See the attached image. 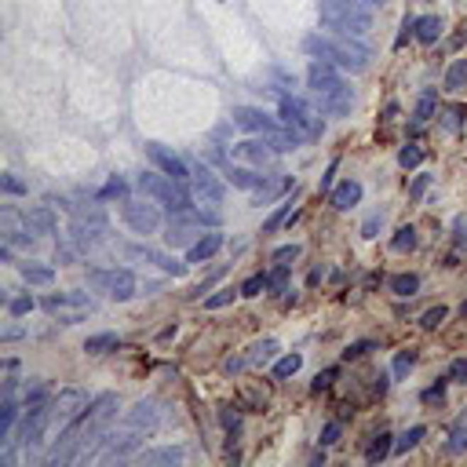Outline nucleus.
<instances>
[{"label": "nucleus", "mask_w": 467, "mask_h": 467, "mask_svg": "<svg viewBox=\"0 0 467 467\" xmlns=\"http://www.w3.org/2000/svg\"><path fill=\"white\" fill-rule=\"evenodd\" d=\"M40 307L48 310L51 318H59L62 325H77V322H84L95 310V300L84 296V292H51V296L40 300Z\"/></svg>", "instance_id": "obj_5"}, {"label": "nucleus", "mask_w": 467, "mask_h": 467, "mask_svg": "<svg viewBox=\"0 0 467 467\" xmlns=\"http://www.w3.org/2000/svg\"><path fill=\"white\" fill-rule=\"evenodd\" d=\"M395 449V442H391V434H387V431H380V434H373V442H369V449H366V460L369 463H380L387 453H391Z\"/></svg>", "instance_id": "obj_28"}, {"label": "nucleus", "mask_w": 467, "mask_h": 467, "mask_svg": "<svg viewBox=\"0 0 467 467\" xmlns=\"http://www.w3.org/2000/svg\"><path fill=\"white\" fill-rule=\"evenodd\" d=\"M446 318H449V310H446V307H431V310H424L420 325H424V329H438V325H442Z\"/></svg>", "instance_id": "obj_41"}, {"label": "nucleus", "mask_w": 467, "mask_h": 467, "mask_svg": "<svg viewBox=\"0 0 467 467\" xmlns=\"http://www.w3.org/2000/svg\"><path fill=\"white\" fill-rule=\"evenodd\" d=\"M132 256H146L150 263H158L165 274H175V278H183L190 263H183V259H175V256H165V252H150V248H132Z\"/></svg>", "instance_id": "obj_22"}, {"label": "nucleus", "mask_w": 467, "mask_h": 467, "mask_svg": "<svg viewBox=\"0 0 467 467\" xmlns=\"http://www.w3.org/2000/svg\"><path fill=\"white\" fill-rule=\"evenodd\" d=\"M303 51L307 55H314V59H329V62H336L340 70H351V73H361L369 66V48L361 40H354V37L310 33V37H303Z\"/></svg>", "instance_id": "obj_1"}, {"label": "nucleus", "mask_w": 467, "mask_h": 467, "mask_svg": "<svg viewBox=\"0 0 467 467\" xmlns=\"http://www.w3.org/2000/svg\"><path fill=\"white\" fill-rule=\"evenodd\" d=\"M289 212H292V204H278V209H274V212L267 216V223H263V230H267V234H270V230H278V226L285 223V216H289Z\"/></svg>", "instance_id": "obj_46"}, {"label": "nucleus", "mask_w": 467, "mask_h": 467, "mask_svg": "<svg viewBox=\"0 0 467 467\" xmlns=\"http://www.w3.org/2000/svg\"><path fill=\"white\" fill-rule=\"evenodd\" d=\"M285 285H289V267L274 263V270L267 274V289H270V292H285Z\"/></svg>", "instance_id": "obj_37"}, {"label": "nucleus", "mask_w": 467, "mask_h": 467, "mask_svg": "<svg viewBox=\"0 0 467 467\" xmlns=\"http://www.w3.org/2000/svg\"><path fill=\"white\" fill-rule=\"evenodd\" d=\"M263 139L270 143V150H274V153H292V150H296L300 143H307V139H303L300 132H292L289 124H281L278 132H270V136H263Z\"/></svg>", "instance_id": "obj_23"}, {"label": "nucleus", "mask_w": 467, "mask_h": 467, "mask_svg": "<svg viewBox=\"0 0 467 467\" xmlns=\"http://www.w3.org/2000/svg\"><path fill=\"white\" fill-rule=\"evenodd\" d=\"M0 336H4V340H18V336H22V329H18V325H8V329L0 332Z\"/></svg>", "instance_id": "obj_60"}, {"label": "nucleus", "mask_w": 467, "mask_h": 467, "mask_svg": "<svg viewBox=\"0 0 467 467\" xmlns=\"http://www.w3.org/2000/svg\"><path fill=\"white\" fill-rule=\"evenodd\" d=\"M183 460H187V453L179 449V446H161V449L139 453V463H146V467H158V463H183Z\"/></svg>", "instance_id": "obj_24"}, {"label": "nucleus", "mask_w": 467, "mask_h": 467, "mask_svg": "<svg viewBox=\"0 0 467 467\" xmlns=\"http://www.w3.org/2000/svg\"><path fill=\"white\" fill-rule=\"evenodd\" d=\"M420 161H424V150H420L417 143L402 146V153H398V165H402V168H417Z\"/></svg>", "instance_id": "obj_38"}, {"label": "nucleus", "mask_w": 467, "mask_h": 467, "mask_svg": "<svg viewBox=\"0 0 467 467\" xmlns=\"http://www.w3.org/2000/svg\"><path fill=\"white\" fill-rule=\"evenodd\" d=\"M0 187H4V194H11V197L26 194V183H22L15 172H4V175H0Z\"/></svg>", "instance_id": "obj_42"}, {"label": "nucleus", "mask_w": 467, "mask_h": 467, "mask_svg": "<svg viewBox=\"0 0 467 467\" xmlns=\"http://www.w3.org/2000/svg\"><path fill=\"white\" fill-rule=\"evenodd\" d=\"M219 424H223L230 434H238V427H241V417H238V412H234L230 405H223V409H219Z\"/></svg>", "instance_id": "obj_47"}, {"label": "nucleus", "mask_w": 467, "mask_h": 467, "mask_svg": "<svg viewBox=\"0 0 467 467\" xmlns=\"http://www.w3.org/2000/svg\"><path fill=\"white\" fill-rule=\"evenodd\" d=\"M434 110H438V92L434 88H427L420 99H417V121L424 124V121H431L434 117Z\"/></svg>", "instance_id": "obj_32"}, {"label": "nucleus", "mask_w": 467, "mask_h": 467, "mask_svg": "<svg viewBox=\"0 0 467 467\" xmlns=\"http://www.w3.org/2000/svg\"><path fill=\"white\" fill-rule=\"evenodd\" d=\"M449 380H460V383H467V358H456L453 366H449Z\"/></svg>", "instance_id": "obj_55"}, {"label": "nucleus", "mask_w": 467, "mask_h": 467, "mask_svg": "<svg viewBox=\"0 0 467 467\" xmlns=\"http://www.w3.org/2000/svg\"><path fill=\"white\" fill-rule=\"evenodd\" d=\"M442 395H446V380H438L434 387H427V391H424V402H438Z\"/></svg>", "instance_id": "obj_58"}, {"label": "nucleus", "mask_w": 467, "mask_h": 467, "mask_svg": "<svg viewBox=\"0 0 467 467\" xmlns=\"http://www.w3.org/2000/svg\"><path fill=\"white\" fill-rule=\"evenodd\" d=\"M424 434H427V431H424L420 424H417V427H409V431H405V434L398 438V442H395V453H409V449H417Z\"/></svg>", "instance_id": "obj_36"}, {"label": "nucleus", "mask_w": 467, "mask_h": 467, "mask_svg": "<svg viewBox=\"0 0 467 467\" xmlns=\"http://www.w3.org/2000/svg\"><path fill=\"white\" fill-rule=\"evenodd\" d=\"M190 183H194V197L201 204H219L223 201V183H219V175L209 168V165H194L190 168Z\"/></svg>", "instance_id": "obj_10"}, {"label": "nucleus", "mask_w": 467, "mask_h": 467, "mask_svg": "<svg viewBox=\"0 0 467 467\" xmlns=\"http://www.w3.org/2000/svg\"><path fill=\"white\" fill-rule=\"evenodd\" d=\"M26 226L33 234H55V212H51V204H33V209H26Z\"/></svg>", "instance_id": "obj_19"}, {"label": "nucleus", "mask_w": 467, "mask_h": 467, "mask_svg": "<svg viewBox=\"0 0 467 467\" xmlns=\"http://www.w3.org/2000/svg\"><path fill=\"white\" fill-rule=\"evenodd\" d=\"M380 223H383V212H376V216H369V219H366V226H361V234H366V238H376V230H380Z\"/></svg>", "instance_id": "obj_56"}, {"label": "nucleus", "mask_w": 467, "mask_h": 467, "mask_svg": "<svg viewBox=\"0 0 467 467\" xmlns=\"http://www.w3.org/2000/svg\"><path fill=\"white\" fill-rule=\"evenodd\" d=\"M318 15H322V26L329 33H336V37L361 40L373 30L369 8H358L354 0H318Z\"/></svg>", "instance_id": "obj_2"}, {"label": "nucleus", "mask_w": 467, "mask_h": 467, "mask_svg": "<svg viewBox=\"0 0 467 467\" xmlns=\"http://www.w3.org/2000/svg\"><path fill=\"white\" fill-rule=\"evenodd\" d=\"M88 395L81 391V387H66V391H59L55 398L48 402V412H51V427H70L81 412L88 409Z\"/></svg>", "instance_id": "obj_7"}, {"label": "nucleus", "mask_w": 467, "mask_h": 467, "mask_svg": "<svg viewBox=\"0 0 467 467\" xmlns=\"http://www.w3.org/2000/svg\"><path fill=\"white\" fill-rule=\"evenodd\" d=\"M366 351H373V344H369V340H361V344H351V347L344 351V358L351 361V358H361V354H366Z\"/></svg>", "instance_id": "obj_57"}, {"label": "nucleus", "mask_w": 467, "mask_h": 467, "mask_svg": "<svg viewBox=\"0 0 467 467\" xmlns=\"http://www.w3.org/2000/svg\"><path fill=\"white\" fill-rule=\"evenodd\" d=\"M332 172H336V165H332V168L322 175V190H329V187H332Z\"/></svg>", "instance_id": "obj_62"}, {"label": "nucleus", "mask_w": 467, "mask_h": 467, "mask_svg": "<svg viewBox=\"0 0 467 467\" xmlns=\"http://www.w3.org/2000/svg\"><path fill=\"white\" fill-rule=\"evenodd\" d=\"M219 248H223V234L219 230L201 234V238L190 245V252H187V263H204V259H212Z\"/></svg>", "instance_id": "obj_15"}, {"label": "nucleus", "mask_w": 467, "mask_h": 467, "mask_svg": "<svg viewBox=\"0 0 467 467\" xmlns=\"http://www.w3.org/2000/svg\"><path fill=\"white\" fill-rule=\"evenodd\" d=\"M234 296H238L234 289H223V292H216V296H209V300H204V307H209V310H219V307L234 303Z\"/></svg>", "instance_id": "obj_49"}, {"label": "nucleus", "mask_w": 467, "mask_h": 467, "mask_svg": "<svg viewBox=\"0 0 467 467\" xmlns=\"http://www.w3.org/2000/svg\"><path fill=\"white\" fill-rule=\"evenodd\" d=\"M460 88H467V59H456L446 70V92H460Z\"/></svg>", "instance_id": "obj_30"}, {"label": "nucleus", "mask_w": 467, "mask_h": 467, "mask_svg": "<svg viewBox=\"0 0 467 467\" xmlns=\"http://www.w3.org/2000/svg\"><path fill=\"white\" fill-rule=\"evenodd\" d=\"M114 197H117V201H128V183H124L121 175H110V183L99 190V201H114Z\"/></svg>", "instance_id": "obj_33"}, {"label": "nucleus", "mask_w": 467, "mask_h": 467, "mask_svg": "<svg viewBox=\"0 0 467 467\" xmlns=\"http://www.w3.org/2000/svg\"><path fill=\"white\" fill-rule=\"evenodd\" d=\"M292 183H289V179H278V175H267L263 179V183H259L256 190H252V204H256V209H263V204H270L281 190H289Z\"/></svg>", "instance_id": "obj_20"}, {"label": "nucleus", "mask_w": 467, "mask_h": 467, "mask_svg": "<svg viewBox=\"0 0 467 467\" xmlns=\"http://www.w3.org/2000/svg\"><path fill=\"white\" fill-rule=\"evenodd\" d=\"M124 424H128V427H136V431H153V427L161 424L158 402H153V398H143V402H136L132 409L124 412Z\"/></svg>", "instance_id": "obj_14"}, {"label": "nucleus", "mask_w": 467, "mask_h": 467, "mask_svg": "<svg viewBox=\"0 0 467 467\" xmlns=\"http://www.w3.org/2000/svg\"><path fill=\"white\" fill-rule=\"evenodd\" d=\"M460 124H463V110L460 106L442 110V128H446V132H460Z\"/></svg>", "instance_id": "obj_44"}, {"label": "nucleus", "mask_w": 467, "mask_h": 467, "mask_svg": "<svg viewBox=\"0 0 467 467\" xmlns=\"http://www.w3.org/2000/svg\"><path fill=\"white\" fill-rule=\"evenodd\" d=\"M336 442H340V424H325V431H322V446H336Z\"/></svg>", "instance_id": "obj_54"}, {"label": "nucleus", "mask_w": 467, "mask_h": 467, "mask_svg": "<svg viewBox=\"0 0 467 467\" xmlns=\"http://www.w3.org/2000/svg\"><path fill=\"white\" fill-rule=\"evenodd\" d=\"M121 347V340L114 332H99V336H88L84 340V351L88 354H110V351H117Z\"/></svg>", "instance_id": "obj_27"}, {"label": "nucleus", "mask_w": 467, "mask_h": 467, "mask_svg": "<svg viewBox=\"0 0 467 467\" xmlns=\"http://www.w3.org/2000/svg\"><path fill=\"white\" fill-rule=\"evenodd\" d=\"M460 314H463V318H467V303H463V307H460Z\"/></svg>", "instance_id": "obj_63"}, {"label": "nucleus", "mask_w": 467, "mask_h": 467, "mask_svg": "<svg viewBox=\"0 0 467 467\" xmlns=\"http://www.w3.org/2000/svg\"><path fill=\"white\" fill-rule=\"evenodd\" d=\"M300 366H303V358H300V354H285L278 366H274V376H278V380H289V376L300 373Z\"/></svg>", "instance_id": "obj_35"}, {"label": "nucleus", "mask_w": 467, "mask_h": 467, "mask_svg": "<svg viewBox=\"0 0 467 467\" xmlns=\"http://www.w3.org/2000/svg\"><path fill=\"white\" fill-rule=\"evenodd\" d=\"M274 354H278V340H259L248 351V366H263V361H270Z\"/></svg>", "instance_id": "obj_31"}, {"label": "nucleus", "mask_w": 467, "mask_h": 467, "mask_svg": "<svg viewBox=\"0 0 467 467\" xmlns=\"http://www.w3.org/2000/svg\"><path fill=\"white\" fill-rule=\"evenodd\" d=\"M292 259H300V245H281L274 256H270V263H281V267H292Z\"/></svg>", "instance_id": "obj_40"}, {"label": "nucleus", "mask_w": 467, "mask_h": 467, "mask_svg": "<svg viewBox=\"0 0 467 467\" xmlns=\"http://www.w3.org/2000/svg\"><path fill=\"white\" fill-rule=\"evenodd\" d=\"M438 37H442V18H438V15L417 18V40H420V44H434Z\"/></svg>", "instance_id": "obj_26"}, {"label": "nucleus", "mask_w": 467, "mask_h": 467, "mask_svg": "<svg viewBox=\"0 0 467 467\" xmlns=\"http://www.w3.org/2000/svg\"><path fill=\"white\" fill-rule=\"evenodd\" d=\"M18 274L26 285H51L55 281V270L44 267V263H18Z\"/></svg>", "instance_id": "obj_25"}, {"label": "nucleus", "mask_w": 467, "mask_h": 467, "mask_svg": "<svg viewBox=\"0 0 467 467\" xmlns=\"http://www.w3.org/2000/svg\"><path fill=\"white\" fill-rule=\"evenodd\" d=\"M30 310H33L30 296H8V314L11 318H22V314H30Z\"/></svg>", "instance_id": "obj_39"}, {"label": "nucleus", "mask_w": 467, "mask_h": 467, "mask_svg": "<svg viewBox=\"0 0 467 467\" xmlns=\"http://www.w3.org/2000/svg\"><path fill=\"white\" fill-rule=\"evenodd\" d=\"M417 226H402L398 234H395V238H391V248L395 252H412V248H417Z\"/></svg>", "instance_id": "obj_34"}, {"label": "nucleus", "mask_w": 467, "mask_h": 467, "mask_svg": "<svg viewBox=\"0 0 467 467\" xmlns=\"http://www.w3.org/2000/svg\"><path fill=\"white\" fill-rule=\"evenodd\" d=\"M230 121L238 124L241 132H252V136H270V132H278V128H281V117L274 121L270 114L256 110V106H234Z\"/></svg>", "instance_id": "obj_9"}, {"label": "nucleus", "mask_w": 467, "mask_h": 467, "mask_svg": "<svg viewBox=\"0 0 467 467\" xmlns=\"http://www.w3.org/2000/svg\"><path fill=\"white\" fill-rule=\"evenodd\" d=\"M332 380H336V369H325V373H318V376H314V391H322V387H329Z\"/></svg>", "instance_id": "obj_59"}, {"label": "nucleus", "mask_w": 467, "mask_h": 467, "mask_svg": "<svg viewBox=\"0 0 467 467\" xmlns=\"http://www.w3.org/2000/svg\"><path fill=\"white\" fill-rule=\"evenodd\" d=\"M136 187H139L150 201L165 204V209H168L172 216H183V212H190V209H194L190 190L183 187V179H172V175H165L161 168H158V172H143V175L136 179Z\"/></svg>", "instance_id": "obj_3"}, {"label": "nucleus", "mask_w": 467, "mask_h": 467, "mask_svg": "<svg viewBox=\"0 0 467 467\" xmlns=\"http://www.w3.org/2000/svg\"><path fill=\"white\" fill-rule=\"evenodd\" d=\"M358 201H361V183L358 179H344V183L332 190V209H340V212L354 209Z\"/></svg>", "instance_id": "obj_21"}, {"label": "nucleus", "mask_w": 467, "mask_h": 467, "mask_svg": "<svg viewBox=\"0 0 467 467\" xmlns=\"http://www.w3.org/2000/svg\"><path fill=\"white\" fill-rule=\"evenodd\" d=\"M332 81H340L336 62H329V59H314V62H310V70H307V88L310 92H318V88H325Z\"/></svg>", "instance_id": "obj_17"}, {"label": "nucleus", "mask_w": 467, "mask_h": 467, "mask_svg": "<svg viewBox=\"0 0 467 467\" xmlns=\"http://www.w3.org/2000/svg\"><path fill=\"white\" fill-rule=\"evenodd\" d=\"M314 102H318V110L329 114V117H347L354 110V92L344 81H332V84L314 92Z\"/></svg>", "instance_id": "obj_8"}, {"label": "nucleus", "mask_w": 467, "mask_h": 467, "mask_svg": "<svg viewBox=\"0 0 467 467\" xmlns=\"http://www.w3.org/2000/svg\"><path fill=\"white\" fill-rule=\"evenodd\" d=\"M354 4H358V8H383L387 0H354Z\"/></svg>", "instance_id": "obj_61"}, {"label": "nucleus", "mask_w": 467, "mask_h": 467, "mask_svg": "<svg viewBox=\"0 0 467 467\" xmlns=\"http://www.w3.org/2000/svg\"><path fill=\"white\" fill-rule=\"evenodd\" d=\"M263 289H267V274H252V278L241 285V296H248V300H252V296H259Z\"/></svg>", "instance_id": "obj_45"}, {"label": "nucleus", "mask_w": 467, "mask_h": 467, "mask_svg": "<svg viewBox=\"0 0 467 467\" xmlns=\"http://www.w3.org/2000/svg\"><path fill=\"white\" fill-rule=\"evenodd\" d=\"M278 117H281V124H289L303 139H322V132H325V121L318 117V110L310 106V102H303L300 95H289V92L278 99Z\"/></svg>", "instance_id": "obj_4"}, {"label": "nucleus", "mask_w": 467, "mask_h": 467, "mask_svg": "<svg viewBox=\"0 0 467 467\" xmlns=\"http://www.w3.org/2000/svg\"><path fill=\"white\" fill-rule=\"evenodd\" d=\"M427 187H431V175L424 172V175H417V179H412V187H409V197H412V201H420V197L427 194Z\"/></svg>", "instance_id": "obj_50"}, {"label": "nucleus", "mask_w": 467, "mask_h": 467, "mask_svg": "<svg viewBox=\"0 0 467 467\" xmlns=\"http://www.w3.org/2000/svg\"><path fill=\"white\" fill-rule=\"evenodd\" d=\"M234 158L238 161H248V165H256V168H270L274 165V158L278 153L270 150V143L267 139H241V143H234Z\"/></svg>", "instance_id": "obj_13"}, {"label": "nucleus", "mask_w": 467, "mask_h": 467, "mask_svg": "<svg viewBox=\"0 0 467 467\" xmlns=\"http://www.w3.org/2000/svg\"><path fill=\"white\" fill-rule=\"evenodd\" d=\"M88 285L95 292H106L110 300L124 303L136 296V274L124 270V267H114V270H88Z\"/></svg>", "instance_id": "obj_6"}, {"label": "nucleus", "mask_w": 467, "mask_h": 467, "mask_svg": "<svg viewBox=\"0 0 467 467\" xmlns=\"http://www.w3.org/2000/svg\"><path fill=\"white\" fill-rule=\"evenodd\" d=\"M409 37H417V18H409L405 15V22H402V33H398V40H395V48H402Z\"/></svg>", "instance_id": "obj_53"}, {"label": "nucleus", "mask_w": 467, "mask_h": 467, "mask_svg": "<svg viewBox=\"0 0 467 467\" xmlns=\"http://www.w3.org/2000/svg\"><path fill=\"white\" fill-rule=\"evenodd\" d=\"M194 226H201V223H194L187 212L183 216H172V223H168V234H165V241L172 245V248H179V245H190L194 238H197V230Z\"/></svg>", "instance_id": "obj_16"}, {"label": "nucleus", "mask_w": 467, "mask_h": 467, "mask_svg": "<svg viewBox=\"0 0 467 467\" xmlns=\"http://www.w3.org/2000/svg\"><path fill=\"white\" fill-rule=\"evenodd\" d=\"M412 366H417V354H412V351H402V354L395 358V366H391V373H395V376L402 380V376H405V373H409Z\"/></svg>", "instance_id": "obj_43"}, {"label": "nucleus", "mask_w": 467, "mask_h": 467, "mask_svg": "<svg viewBox=\"0 0 467 467\" xmlns=\"http://www.w3.org/2000/svg\"><path fill=\"white\" fill-rule=\"evenodd\" d=\"M391 292L402 296V300L417 296V292H420V278H417V274H395V278H391Z\"/></svg>", "instance_id": "obj_29"}, {"label": "nucleus", "mask_w": 467, "mask_h": 467, "mask_svg": "<svg viewBox=\"0 0 467 467\" xmlns=\"http://www.w3.org/2000/svg\"><path fill=\"white\" fill-rule=\"evenodd\" d=\"M467 449V427H456L449 434V453H463Z\"/></svg>", "instance_id": "obj_52"}, {"label": "nucleus", "mask_w": 467, "mask_h": 467, "mask_svg": "<svg viewBox=\"0 0 467 467\" xmlns=\"http://www.w3.org/2000/svg\"><path fill=\"white\" fill-rule=\"evenodd\" d=\"M223 168V175H226V183H234V187H241V190H256L259 183H263L267 175H259V172H252V168H241V165H219Z\"/></svg>", "instance_id": "obj_18"}, {"label": "nucleus", "mask_w": 467, "mask_h": 467, "mask_svg": "<svg viewBox=\"0 0 467 467\" xmlns=\"http://www.w3.org/2000/svg\"><path fill=\"white\" fill-rule=\"evenodd\" d=\"M44 402H48V387L44 383H37V387L26 391V409H30V405H44Z\"/></svg>", "instance_id": "obj_51"}, {"label": "nucleus", "mask_w": 467, "mask_h": 467, "mask_svg": "<svg viewBox=\"0 0 467 467\" xmlns=\"http://www.w3.org/2000/svg\"><path fill=\"white\" fill-rule=\"evenodd\" d=\"M453 241H456V248H467V216L453 219Z\"/></svg>", "instance_id": "obj_48"}, {"label": "nucleus", "mask_w": 467, "mask_h": 467, "mask_svg": "<svg viewBox=\"0 0 467 467\" xmlns=\"http://www.w3.org/2000/svg\"><path fill=\"white\" fill-rule=\"evenodd\" d=\"M146 158H150L153 165H158L165 175H172V179H183V183H187V179L194 175V172H190V165H187L183 158H179V153H172L168 146H161V143H146Z\"/></svg>", "instance_id": "obj_12"}, {"label": "nucleus", "mask_w": 467, "mask_h": 467, "mask_svg": "<svg viewBox=\"0 0 467 467\" xmlns=\"http://www.w3.org/2000/svg\"><path fill=\"white\" fill-rule=\"evenodd\" d=\"M124 223L136 234H153L161 226V212L158 204H146V201H124Z\"/></svg>", "instance_id": "obj_11"}]
</instances>
